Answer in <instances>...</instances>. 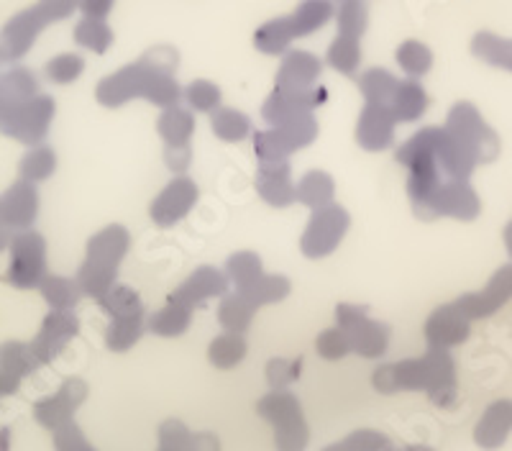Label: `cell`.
<instances>
[{
  "instance_id": "42",
  "label": "cell",
  "mask_w": 512,
  "mask_h": 451,
  "mask_svg": "<svg viewBox=\"0 0 512 451\" xmlns=\"http://www.w3.org/2000/svg\"><path fill=\"white\" fill-rule=\"evenodd\" d=\"M323 451H349V449L344 446V441H338V444H328Z\"/></svg>"
},
{
  "instance_id": "19",
  "label": "cell",
  "mask_w": 512,
  "mask_h": 451,
  "mask_svg": "<svg viewBox=\"0 0 512 451\" xmlns=\"http://www.w3.org/2000/svg\"><path fill=\"white\" fill-rule=\"evenodd\" d=\"M290 280L282 275H259L256 280H251L249 285L239 287L236 293L244 295L246 300H249L251 305H256V308H262V305H269V303H280V300H285L287 295H290Z\"/></svg>"
},
{
  "instance_id": "31",
  "label": "cell",
  "mask_w": 512,
  "mask_h": 451,
  "mask_svg": "<svg viewBox=\"0 0 512 451\" xmlns=\"http://www.w3.org/2000/svg\"><path fill=\"white\" fill-rule=\"evenodd\" d=\"M210 123H213V134L223 141H241L249 134V118L236 111H218Z\"/></svg>"
},
{
  "instance_id": "39",
  "label": "cell",
  "mask_w": 512,
  "mask_h": 451,
  "mask_svg": "<svg viewBox=\"0 0 512 451\" xmlns=\"http://www.w3.org/2000/svg\"><path fill=\"white\" fill-rule=\"evenodd\" d=\"M187 451H221V439L213 431H198V434H192Z\"/></svg>"
},
{
  "instance_id": "22",
  "label": "cell",
  "mask_w": 512,
  "mask_h": 451,
  "mask_svg": "<svg viewBox=\"0 0 512 451\" xmlns=\"http://www.w3.org/2000/svg\"><path fill=\"white\" fill-rule=\"evenodd\" d=\"M16 282L18 285H31L39 280L44 270V241L39 236H31L18 244V262H16Z\"/></svg>"
},
{
  "instance_id": "30",
  "label": "cell",
  "mask_w": 512,
  "mask_h": 451,
  "mask_svg": "<svg viewBox=\"0 0 512 451\" xmlns=\"http://www.w3.org/2000/svg\"><path fill=\"white\" fill-rule=\"evenodd\" d=\"M157 439H159L157 451H187L190 449L192 431L185 426V423L177 421V418H167V421L159 426Z\"/></svg>"
},
{
  "instance_id": "7",
  "label": "cell",
  "mask_w": 512,
  "mask_h": 451,
  "mask_svg": "<svg viewBox=\"0 0 512 451\" xmlns=\"http://www.w3.org/2000/svg\"><path fill=\"white\" fill-rule=\"evenodd\" d=\"M198 203V185L190 180V177L180 175L175 180L167 182V188L152 200L149 205V216L157 226L162 229H169L180 223L187 213L192 211V205Z\"/></svg>"
},
{
  "instance_id": "36",
  "label": "cell",
  "mask_w": 512,
  "mask_h": 451,
  "mask_svg": "<svg viewBox=\"0 0 512 451\" xmlns=\"http://www.w3.org/2000/svg\"><path fill=\"white\" fill-rule=\"evenodd\" d=\"M57 449L59 451H88L90 444L88 439L82 436L80 428L75 426V423H67V426L59 428V434H57Z\"/></svg>"
},
{
  "instance_id": "26",
  "label": "cell",
  "mask_w": 512,
  "mask_h": 451,
  "mask_svg": "<svg viewBox=\"0 0 512 451\" xmlns=\"http://www.w3.org/2000/svg\"><path fill=\"white\" fill-rule=\"evenodd\" d=\"M262 259H259V254L254 252H236L228 257L226 262V277L228 282H233L236 285V290L244 285H249L251 280H256V277L262 275Z\"/></svg>"
},
{
  "instance_id": "3",
  "label": "cell",
  "mask_w": 512,
  "mask_h": 451,
  "mask_svg": "<svg viewBox=\"0 0 512 451\" xmlns=\"http://www.w3.org/2000/svg\"><path fill=\"white\" fill-rule=\"evenodd\" d=\"M336 326L344 328L351 352L364 359H377L390 346V326L369 318L364 305L341 303L336 305Z\"/></svg>"
},
{
  "instance_id": "10",
  "label": "cell",
  "mask_w": 512,
  "mask_h": 451,
  "mask_svg": "<svg viewBox=\"0 0 512 451\" xmlns=\"http://www.w3.org/2000/svg\"><path fill=\"white\" fill-rule=\"evenodd\" d=\"M469 326H472V321L454 303L441 305L425 321V341L433 349H451V346H459L461 341L469 339V331H472Z\"/></svg>"
},
{
  "instance_id": "4",
  "label": "cell",
  "mask_w": 512,
  "mask_h": 451,
  "mask_svg": "<svg viewBox=\"0 0 512 451\" xmlns=\"http://www.w3.org/2000/svg\"><path fill=\"white\" fill-rule=\"evenodd\" d=\"M351 226V216L346 213L344 205H326L313 211L305 229L303 239H300V252L308 259H323L338 249V244L344 241L346 231Z\"/></svg>"
},
{
  "instance_id": "14",
  "label": "cell",
  "mask_w": 512,
  "mask_h": 451,
  "mask_svg": "<svg viewBox=\"0 0 512 451\" xmlns=\"http://www.w3.org/2000/svg\"><path fill=\"white\" fill-rule=\"evenodd\" d=\"M85 398H88V385L82 380H67L57 393V398L39 405L41 423H47V426H67Z\"/></svg>"
},
{
  "instance_id": "9",
  "label": "cell",
  "mask_w": 512,
  "mask_h": 451,
  "mask_svg": "<svg viewBox=\"0 0 512 451\" xmlns=\"http://www.w3.org/2000/svg\"><path fill=\"white\" fill-rule=\"evenodd\" d=\"M372 385L377 393H415L425 390V362L418 359H402V362L382 364L372 372Z\"/></svg>"
},
{
  "instance_id": "28",
  "label": "cell",
  "mask_w": 512,
  "mask_h": 451,
  "mask_svg": "<svg viewBox=\"0 0 512 451\" xmlns=\"http://www.w3.org/2000/svg\"><path fill=\"white\" fill-rule=\"evenodd\" d=\"M303 375V359H269L267 382L272 390H287Z\"/></svg>"
},
{
  "instance_id": "13",
  "label": "cell",
  "mask_w": 512,
  "mask_h": 451,
  "mask_svg": "<svg viewBox=\"0 0 512 451\" xmlns=\"http://www.w3.org/2000/svg\"><path fill=\"white\" fill-rule=\"evenodd\" d=\"M512 434V400H495L474 426V441L484 451H495Z\"/></svg>"
},
{
  "instance_id": "40",
  "label": "cell",
  "mask_w": 512,
  "mask_h": 451,
  "mask_svg": "<svg viewBox=\"0 0 512 451\" xmlns=\"http://www.w3.org/2000/svg\"><path fill=\"white\" fill-rule=\"evenodd\" d=\"M395 451H433V449L425 444H405V446H397Z\"/></svg>"
},
{
  "instance_id": "11",
  "label": "cell",
  "mask_w": 512,
  "mask_h": 451,
  "mask_svg": "<svg viewBox=\"0 0 512 451\" xmlns=\"http://www.w3.org/2000/svg\"><path fill=\"white\" fill-rule=\"evenodd\" d=\"M228 290V277L223 272H218L216 267H198V270L192 272L180 287H177L175 293L169 295V300H175V303L185 305L190 311H195L198 305H203L205 300L218 298V295H226Z\"/></svg>"
},
{
  "instance_id": "33",
  "label": "cell",
  "mask_w": 512,
  "mask_h": 451,
  "mask_svg": "<svg viewBox=\"0 0 512 451\" xmlns=\"http://www.w3.org/2000/svg\"><path fill=\"white\" fill-rule=\"evenodd\" d=\"M344 446L349 451H395L397 449L387 436L379 434V431H372V428H361V431L349 434L344 439Z\"/></svg>"
},
{
  "instance_id": "18",
  "label": "cell",
  "mask_w": 512,
  "mask_h": 451,
  "mask_svg": "<svg viewBox=\"0 0 512 451\" xmlns=\"http://www.w3.org/2000/svg\"><path fill=\"white\" fill-rule=\"evenodd\" d=\"M100 303V311L108 313L111 321L116 318H144L146 316V308L141 303L139 293H136L134 287L128 285H113L103 298H98Z\"/></svg>"
},
{
  "instance_id": "38",
  "label": "cell",
  "mask_w": 512,
  "mask_h": 451,
  "mask_svg": "<svg viewBox=\"0 0 512 451\" xmlns=\"http://www.w3.org/2000/svg\"><path fill=\"white\" fill-rule=\"evenodd\" d=\"M190 103L200 111H210V108L218 103V90L205 88V85H198V88L190 90Z\"/></svg>"
},
{
  "instance_id": "25",
  "label": "cell",
  "mask_w": 512,
  "mask_h": 451,
  "mask_svg": "<svg viewBox=\"0 0 512 451\" xmlns=\"http://www.w3.org/2000/svg\"><path fill=\"white\" fill-rule=\"evenodd\" d=\"M195 131V121L185 111H169L159 121V134L167 147H190V136Z\"/></svg>"
},
{
  "instance_id": "32",
  "label": "cell",
  "mask_w": 512,
  "mask_h": 451,
  "mask_svg": "<svg viewBox=\"0 0 512 451\" xmlns=\"http://www.w3.org/2000/svg\"><path fill=\"white\" fill-rule=\"evenodd\" d=\"M315 352H318V357L328 359V362H338V359H344L346 354L351 352V344L349 339H346L344 328H328V331H323V334L318 336V341H315Z\"/></svg>"
},
{
  "instance_id": "20",
  "label": "cell",
  "mask_w": 512,
  "mask_h": 451,
  "mask_svg": "<svg viewBox=\"0 0 512 451\" xmlns=\"http://www.w3.org/2000/svg\"><path fill=\"white\" fill-rule=\"evenodd\" d=\"M246 349H249V346H246L244 336L226 331V334L216 336V339L210 341L208 362L216 369H233L236 364L244 362Z\"/></svg>"
},
{
  "instance_id": "34",
  "label": "cell",
  "mask_w": 512,
  "mask_h": 451,
  "mask_svg": "<svg viewBox=\"0 0 512 451\" xmlns=\"http://www.w3.org/2000/svg\"><path fill=\"white\" fill-rule=\"evenodd\" d=\"M44 293H47L49 303L57 305V308H72L80 300L82 290L72 280H49L47 287H44Z\"/></svg>"
},
{
  "instance_id": "37",
  "label": "cell",
  "mask_w": 512,
  "mask_h": 451,
  "mask_svg": "<svg viewBox=\"0 0 512 451\" xmlns=\"http://www.w3.org/2000/svg\"><path fill=\"white\" fill-rule=\"evenodd\" d=\"M164 162L172 172H185L192 162V149L190 147H167L164 152Z\"/></svg>"
},
{
  "instance_id": "1",
  "label": "cell",
  "mask_w": 512,
  "mask_h": 451,
  "mask_svg": "<svg viewBox=\"0 0 512 451\" xmlns=\"http://www.w3.org/2000/svg\"><path fill=\"white\" fill-rule=\"evenodd\" d=\"M128 246H131V236L118 223L105 226L88 241V259L82 262L80 275H77L82 293L98 300L116 285L118 267L128 254Z\"/></svg>"
},
{
  "instance_id": "2",
  "label": "cell",
  "mask_w": 512,
  "mask_h": 451,
  "mask_svg": "<svg viewBox=\"0 0 512 451\" xmlns=\"http://www.w3.org/2000/svg\"><path fill=\"white\" fill-rule=\"evenodd\" d=\"M256 416L272 423L274 449L305 451L310 441V428L303 416V405L290 390H272L256 403Z\"/></svg>"
},
{
  "instance_id": "15",
  "label": "cell",
  "mask_w": 512,
  "mask_h": 451,
  "mask_svg": "<svg viewBox=\"0 0 512 451\" xmlns=\"http://www.w3.org/2000/svg\"><path fill=\"white\" fill-rule=\"evenodd\" d=\"M395 118L382 108H367L364 116L359 118V129H356V139L359 147L367 152H384L392 147L395 139V129H392Z\"/></svg>"
},
{
  "instance_id": "12",
  "label": "cell",
  "mask_w": 512,
  "mask_h": 451,
  "mask_svg": "<svg viewBox=\"0 0 512 451\" xmlns=\"http://www.w3.org/2000/svg\"><path fill=\"white\" fill-rule=\"evenodd\" d=\"M256 193L274 208H287L297 200V188L292 185V170L287 162H262L256 170Z\"/></svg>"
},
{
  "instance_id": "21",
  "label": "cell",
  "mask_w": 512,
  "mask_h": 451,
  "mask_svg": "<svg viewBox=\"0 0 512 451\" xmlns=\"http://www.w3.org/2000/svg\"><path fill=\"white\" fill-rule=\"evenodd\" d=\"M254 313L256 305H251L241 293L226 295L221 305H218V321L231 334H244L246 328L251 326V321H254Z\"/></svg>"
},
{
  "instance_id": "6",
  "label": "cell",
  "mask_w": 512,
  "mask_h": 451,
  "mask_svg": "<svg viewBox=\"0 0 512 451\" xmlns=\"http://www.w3.org/2000/svg\"><path fill=\"white\" fill-rule=\"evenodd\" d=\"M425 362V393L438 408H454L459 400V382H456V362L448 349H428Z\"/></svg>"
},
{
  "instance_id": "24",
  "label": "cell",
  "mask_w": 512,
  "mask_h": 451,
  "mask_svg": "<svg viewBox=\"0 0 512 451\" xmlns=\"http://www.w3.org/2000/svg\"><path fill=\"white\" fill-rule=\"evenodd\" d=\"M77 328H80V321L72 313H57V316L49 318L47 331H44V344H47L44 359H52L77 334Z\"/></svg>"
},
{
  "instance_id": "8",
  "label": "cell",
  "mask_w": 512,
  "mask_h": 451,
  "mask_svg": "<svg viewBox=\"0 0 512 451\" xmlns=\"http://www.w3.org/2000/svg\"><path fill=\"white\" fill-rule=\"evenodd\" d=\"M512 298V264L510 267H502L492 275V280L487 282L482 293H466L459 300H454V305L464 313L469 321H477V318H487L502 308L507 300Z\"/></svg>"
},
{
  "instance_id": "29",
  "label": "cell",
  "mask_w": 512,
  "mask_h": 451,
  "mask_svg": "<svg viewBox=\"0 0 512 451\" xmlns=\"http://www.w3.org/2000/svg\"><path fill=\"white\" fill-rule=\"evenodd\" d=\"M280 134L285 136V141L290 144L292 154H295L297 149H305L310 141L315 139V134H318V126H315V121L310 116H300V113H297L295 118H290V121L282 123Z\"/></svg>"
},
{
  "instance_id": "35",
  "label": "cell",
  "mask_w": 512,
  "mask_h": 451,
  "mask_svg": "<svg viewBox=\"0 0 512 451\" xmlns=\"http://www.w3.org/2000/svg\"><path fill=\"white\" fill-rule=\"evenodd\" d=\"M423 111H425V95L420 93V90L410 88L402 98H397L395 116L400 118V121H415V118H420V113Z\"/></svg>"
},
{
  "instance_id": "5",
  "label": "cell",
  "mask_w": 512,
  "mask_h": 451,
  "mask_svg": "<svg viewBox=\"0 0 512 451\" xmlns=\"http://www.w3.org/2000/svg\"><path fill=\"white\" fill-rule=\"evenodd\" d=\"M479 211H482V200L474 193L469 180H446L420 208H415V216L423 221H436V218L474 221Z\"/></svg>"
},
{
  "instance_id": "23",
  "label": "cell",
  "mask_w": 512,
  "mask_h": 451,
  "mask_svg": "<svg viewBox=\"0 0 512 451\" xmlns=\"http://www.w3.org/2000/svg\"><path fill=\"white\" fill-rule=\"evenodd\" d=\"M146 316L144 318H116L111 326L105 328V346L111 352H128L136 341L144 336Z\"/></svg>"
},
{
  "instance_id": "41",
  "label": "cell",
  "mask_w": 512,
  "mask_h": 451,
  "mask_svg": "<svg viewBox=\"0 0 512 451\" xmlns=\"http://www.w3.org/2000/svg\"><path fill=\"white\" fill-rule=\"evenodd\" d=\"M505 244H507V252H510L512 257V221L505 226Z\"/></svg>"
},
{
  "instance_id": "16",
  "label": "cell",
  "mask_w": 512,
  "mask_h": 451,
  "mask_svg": "<svg viewBox=\"0 0 512 451\" xmlns=\"http://www.w3.org/2000/svg\"><path fill=\"white\" fill-rule=\"evenodd\" d=\"M192 323V311L185 305L175 303V300H167L164 308H159L157 313L146 318V331H152L154 336H162V339H175L182 336L190 328Z\"/></svg>"
},
{
  "instance_id": "17",
  "label": "cell",
  "mask_w": 512,
  "mask_h": 451,
  "mask_svg": "<svg viewBox=\"0 0 512 451\" xmlns=\"http://www.w3.org/2000/svg\"><path fill=\"white\" fill-rule=\"evenodd\" d=\"M333 195H336V182H333L328 172L310 170L305 172L303 180L297 182V203L308 205L313 211L331 205Z\"/></svg>"
},
{
  "instance_id": "27",
  "label": "cell",
  "mask_w": 512,
  "mask_h": 451,
  "mask_svg": "<svg viewBox=\"0 0 512 451\" xmlns=\"http://www.w3.org/2000/svg\"><path fill=\"white\" fill-rule=\"evenodd\" d=\"M254 154L259 157V162H287L292 149L285 136L280 134V129H277L254 136Z\"/></svg>"
}]
</instances>
